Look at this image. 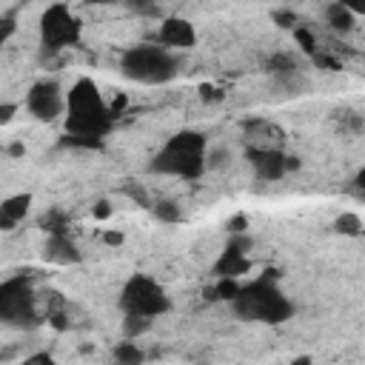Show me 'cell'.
<instances>
[{
    "label": "cell",
    "mask_w": 365,
    "mask_h": 365,
    "mask_svg": "<svg viewBox=\"0 0 365 365\" xmlns=\"http://www.w3.org/2000/svg\"><path fill=\"white\" fill-rule=\"evenodd\" d=\"M206 137L200 131L183 129L177 134H171L168 143L155 155V160L148 163L151 175H171L183 180H197L203 177L206 168Z\"/></svg>",
    "instance_id": "6da1fadb"
},
{
    "label": "cell",
    "mask_w": 365,
    "mask_h": 365,
    "mask_svg": "<svg viewBox=\"0 0 365 365\" xmlns=\"http://www.w3.org/2000/svg\"><path fill=\"white\" fill-rule=\"evenodd\" d=\"M232 309L240 320L248 322H268V325H280L285 320H291L294 305L280 288L277 280L257 277L252 285H243L237 300H232Z\"/></svg>",
    "instance_id": "7a4b0ae2"
},
{
    "label": "cell",
    "mask_w": 365,
    "mask_h": 365,
    "mask_svg": "<svg viewBox=\"0 0 365 365\" xmlns=\"http://www.w3.org/2000/svg\"><path fill=\"white\" fill-rule=\"evenodd\" d=\"M66 134H91V137H106L114 118L109 106L100 98V89L94 86L89 78H80L69 89L66 98Z\"/></svg>",
    "instance_id": "3957f363"
},
{
    "label": "cell",
    "mask_w": 365,
    "mask_h": 365,
    "mask_svg": "<svg viewBox=\"0 0 365 365\" xmlns=\"http://www.w3.org/2000/svg\"><path fill=\"white\" fill-rule=\"evenodd\" d=\"M120 69L129 80H137L146 86H160L168 83L177 74V57L166 46H131L120 57Z\"/></svg>",
    "instance_id": "277c9868"
},
{
    "label": "cell",
    "mask_w": 365,
    "mask_h": 365,
    "mask_svg": "<svg viewBox=\"0 0 365 365\" xmlns=\"http://www.w3.org/2000/svg\"><path fill=\"white\" fill-rule=\"evenodd\" d=\"M0 320L14 329L41 325V314L34 309V291L26 277H12L0 285Z\"/></svg>",
    "instance_id": "5b68a950"
},
{
    "label": "cell",
    "mask_w": 365,
    "mask_h": 365,
    "mask_svg": "<svg viewBox=\"0 0 365 365\" xmlns=\"http://www.w3.org/2000/svg\"><path fill=\"white\" fill-rule=\"evenodd\" d=\"M120 309L140 311L148 317H163L171 309V300L157 280H151L146 274H134L120 291Z\"/></svg>",
    "instance_id": "8992f818"
},
{
    "label": "cell",
    "mask_w": 365,
    "mask_h": 365,
    "mask_svg": "<svg viewBox=\"0 0 365 365\" xmlns=\"http://www.w3.org/2000/svg\"><path fill=\"white\" fill-rule=\"evenodd\" d=\"M41 41L46 52H60L66 46H78L80 21L63 3H54L41 14Z\"/></svg>",
    "instance_id": "52a82bcc"
},
{
    "label": "cell",
    "mask_w": 365,
    "mask_h": 365,
    "mask_svg": "<svg viewBox=\"0 0 365 365\" xmlns=\"http://www.w3.org/2000/svg\"><path fill=\"white\" fill-rule=\"evenodd\" d=\"M26 109H29L32 118L41 120V123L57 120L66 109V98L60 91V83L57 80H37L26 94Z\"/></svg>",
    "instance_id": "ba28073f"
},
{
    "label": "cell",
    "mask_w": 365,
    "mask_h": 365,
    "mask_svg": "<svg viewBox=\"0 0 365 365\" xmlns=\"http://www.w3.org/2000/svg\"><path fill=\"white\" fill-rule=\"evenodd\" d=\"M245 160L252 163L254 175L265 183H274V180H283L288 171H285V155L280 148H260V146H252L245 148Z\"/></svg>",
    "instance_id": "9c48e42d"
},
{
    "label": "cell",
    "mask_w": 365,
    "mask_h": 365,
    "mask_svg": "<svg viewBox=\"0 0 365 365\" xmlns=\"http://www.w3.org/2000/svg\"><path fill=\"white\" fill-rule=\"evenodd\" d=\"M157 41L166 49H183L186 52V49H191L197 43V32L186 17H166V21L160 23Z\"/></svg>",
    "instance_id": "30bf717a"
},
{
    "label": "cell",
    "mask_w": 365,
    "mask_h": 365,
    "mask_svg": "<svg viewBox=\"0 0 365 365\" xmlns=\"http://www.w3.org/2000/svg\"><path fill=\"white\" fill-rule=\"evenodd\" d=\"M245 272H252V260L245 257V252L240 245H234L232 240H228L223 254L214 260V265H211V274L214 277H240Z\"/></svg>",
    "instance_id": "8fae6325"
},
{
    "label": "cell",
    "mask_w": 365,
    "mask_h": 365,
    "mask_svg": "<svg viewBox=\"0 0 365 365\" xmlns=\"http://www.w3.org/2000/svg\"><path fill=\"white\" fill-rule=\"evenodd\" d=\"M43 257L49 263H57V265H74V263L83 260L78 243H74L69 234H49V240L43 245Z\"/></svg>",
    "instance_id": "7c38bea8"
},
{
    "label": "cell",
    "mask_w": 365,
    "mask_h": 365,
    "mask_svg": "<svg viewBox=\"0 0 365 365\" xmlns=\"http://www.w3.org/2000/svg\"><path fill=\"white\" fill-rule=\"evenodd\" d=\"M32 200H34L32 195H12V197H6L3 206H0V228H3V232H12V228L29 214Z\"/></svg>",
    "instance_id": "4fadbf2b"
},
{
    "label": "cell",
    "mask_w": 365,
    "mask_h": 365,
    "mask_svg": "<svg viewBox=\"0 0 365 365\" xmlns=\"http://www.w3.org/2000/svg\"><path fill=\"white\" fill-rule=\"evenodd\" d=\"M151 325H155V317L140 314V311H126V317H123V337L126 340H140L143 334L151 331Z\"/></svg>",
    "instance_id": "5bb4252c"
},
{
    "label": "cell",
    "mask_w": 365,
    "mask_h": 365,
    "mask_svg": "<svg viewBox=\"0 0 365 365\" xmlns=\"http://www.w3.org/2000/svg\"><path fill=\"white\" fill-rule=\"evenodd\" d=\"M354 17H357V14L345 9L340 0L325 9V21H329V26H331L334 32H340V34H349V32L354 29Z\"/></svg>",
    "instance_id": "9a60e30c"
},
{
    "label": "cell",
    "mask_w": 365,
    "mask_h": 365,
    "mask_svg": "<svg viewBox=\"0 0 365 365\" xmlns=\"http://www.w3.org/2000/svg\"><path fill=\"white\" fill-rule=\"evenodd\" d=\"M37 225H41L46 234H69V214L63 208H49L46 214L37 220Z\"/></svg>",
    "instance_id": "2e32d148"
},
{
    "label": "cell",
    "mask_w": 365,
    "mask_h": 365,
    "mask_svg": "<svg viewBox=\"0 0 365 365\" xmlns=\"http://www.w3.org/2000/svg\"><path fill=\"white\" fill-rule=\"evenodd\" d=\"M151 214H155V220L160 223H180L183 220V208L177 200H168V197H160L151 203Z\"/></svg>",
    "instance_id": "e0dca14e"
},
{
    "label": "cell",
    "mask_w": 365,
    "mask_h": 365,
    "mask_svg": "<svg viewBox=\"0 0 365 365\" xmlns=\"http://www.w3.org/2000/svg\"><path fill=\"white\" fill-rule=\"evenodd\" d=\"M334 232L342 237H360L362 234V220L354 211H342V214L334 220Z\"/></svg>",
    "instance_id": "ac0fdd59"
},
{
    "label": "cell",
    "mask_w": 365,
    "mask_h": 365,
    "mask_svg": "<svg viewBox=\"0 0 365 365\" xmlns=\"http://www.w3.org/2000/svg\"><path fill=\"white\" fill-rule=\"evenodd\" d=\"M114 360L123 362V365H137L146 360V354L137 349V342H120L118 349H114Z\"/></svg>",
    "instance_id": "d6986e66"
},
{
    "label": "cell",
    "mask_w": 365,
    "mask_h": 365,
    "mask_svg": "<svg viewBox=\"0 0 365 365\" xmlns=\"http://www.w3.org/2000/svg\"><path fill=\"white\" fill-rule=\"evenodd\" d=\"M214 288H217V300L232 302V300H237V294H240V288H243V285L237 283V277H217Z\"/></svg>",
    "instance_id": "ffe728a7"
},
{
    "label": "cell",
    "mask_w": 365,
    "mask_h": 365,
    "mask_svg": "<svg viewBox=\"0 0 365 365\" xmlns=\"http://www.w3.org/2000/svg\"><path fill=\"white\" fill-rule=\"evenodd\" d=\"M60 143L69 148H100L103 137H91V134H66Z\"/></svg>",
    "instance_id": "44dd1931"
},
{
    "label": "cell",
    "mask_w": 365,
    "mask_h": 365,
    "mask_svg": "<svg viewBox=\"0 0 365 365\" xmlns=\"http://www.w3.org/2000/svg\"><path fill=\"white\" fill-rule=\"evenodd\" d=\"M294 41H297L300 52H305L309 57L317 54V37H314L309 29H305V26H297V29H294Z\"/></svg>",
    "instance_id": "7402d4cb"
},
{
    "label": "cell",
    "mask_w": 365,
    "mask_h": 365,
    "mask_svg": "<svg viewBox=\"0 0 365 365\" xmlns=\"http://www.w3.org/2000/svg\"><path fill=\"white\" fill-rule=\"evenodd\" d=\"M123 195H126L129 200H134L137 206H143V208H151V200H148V195H146V188L137 186L134 180H126V183H123Z\"/></svg>",
    "instance_id": "603a6c76"
},
{
    "label": "cell",
    "mask_w": 365,
    "mask_h": 365,
    "mask_svg": "<svg viewBox=\"0 0 365 365\" xmlns=\"http://www.w3.org/2000/svg\"><path fill=\"white\" fill-rule=\"evenodd\" d=\"M118 3H123L126 9L137 12V14H157V3H155V0H118Z\"/></svg>",
    "instance_id": "cb8c5ba5"
},
{
    "label": "cell",
    "mask_w": 365,
    "mask_h": 365,
    "mask_svg": "<svg viewBox=\"0 0 365 365\" xmlns=\"http://www.w3.org/2000/svg\"><path fill=\"white\" fill-rule=\"evenodd\" d=\"M337 120H340V126L351 129V131H362L365 129V120L354 111H337Z\"/></svg>",
    "instance_id": "d4e9b609"
},
{
    "label": "cell",
    "mask_w": 365,
    "mask_h": 365,
    "mask_svg": "<svg viewBox=\"0 0 365 365\" xmlns=\"http://www.w3.org/2000/svg\"><path fill=\"white\" fill-rule=\"evenodd\" d=\"M272 21L280 26V29H297V14L294 12H283V9H277L274 14H272Z\"/></svg>",
    "instance_id": "484cf974"
},
{
    "label": "cell",
    "mask_w": 365,
    "mask_h": 365,
    "mask_svg": "<svg viewBox=\"0 0 365 365\" xmlns=\"http://www.w3.org/2000/svg\"><path fill=\"white\" fill-rule=\"evenodd\" d=\"M225 160H228V151H225V148L206 151V168H220Z\"/></svg>",
    "instance_id": "4316f807"
},
{
    "label": "cell",
    "mask_w": 365,
    "mask_h": 365,
    "mask_svg": "<svg viewBox=\"0 0 365 365\" xmlns=\"http://www.w3.org/2000/svg\"><path fill=\"white\" fill-rule=\"evenodd\" d=\"M228 234H243L245 232V228H248V217L245 214H234L232 220H228Z\"/></svg>",
    "instance_id": "83f0119b"
},
{
    "label": "cell",
    "mask_w": 365,
    "mask_h": 365,
    "mask_svg": "<svg viewBox=\"0 0 365 365\" xmlns=\"http://www.w3.org/2000/svg\"><path fill=\"white\" fill-rule=\"evenodd\" d=\"M111 211H114V208H111L109 200H98V203H94V208H91V214L98 217V220H109V217H111Z\"/></svg>",
    "instance_id": "f1b7e54d"
},
{
    "label": "cell",
    "mask_w": 365,
    "mask_h": 365,
    "mask_svg": "<svg viewBox=\"0 0 365 365\" xmlns=\"http://www.w3.org/2000/svg\"><path fill=\"white\" fill-rule=\"evenodd\" d=\"M17 111V103H0V126H9Z\"/></svg>",
    "instance_id": "f546056e"
},
{
    "label": "cell",
    "mask_w": 365,
    "mask_h": 365,
    "mask_svg": "<svg viewBox=\"0 0 365 365\" xmlns=\"http://www.w3.org/2000/svg\"><path fill=\"white\" fill-rule=\"evenodd\" d=\"M314 63H317V66H322V69H329V71H337V69H340V63L334 60V57L322 54V52H317V54H314Z\"/></svg>",
    "instance_id": "4dcf8cb0"
},
{
    "label": "cell",
    "mask_w": 365,
    "mask_h": 365,
    "mask_svg": "<svg viewBox=\"0 0 365 365\" xmlns=\"http://www.w3.org/2000/svg\"><path fill=\"white\" fill-rule=\"evenodd\" d=\"M351 188H354V195H357V197L365 200V166L357 171V177H354V186H351Z\"/></svg>",
    "instance_id": "1f68e13d"
},
{
    "label": "cell",
    "mask_w": 365,
    "mask_h": 365,
    "mask_svg": "<svg viewBox=\"0 0 365 365\" xmlns=\"http://www.w3.org/2000/svg\"><path fill=\"white\" fill-rule=\"evenodd\" d=\"M200 98H203V100H214V103H217V100H223V91H220V89H214V86H203V89H200Z\"/></svg>",
    "instance_id": "d6a6232c"
},
{
    "label": "cell",
    "mask_w": 365,
    "mask_h": 365,
    "mask_svg": "<svg viewBox=\"0 0 365 365\" xmlns=\"http://www.w3.org/2000/svg\"><path fill=\"white\" fill-rule=\"evenodd\" d=\"M340 3L354 14H365V0H340Z\"/></svg>",
    "instance_id": "836d02e7"
},
{
    "label": "cell",
    "mask_w": 365,
    "mask_h": 365,
    "mask_svg": "<svg viewBox=\"0 0 365 365\" xmlns=\"http://www.w3.org/2000/svg\"><path fill=\"white\" fill-rule=\"evenodd\" d=\"M12 34H14V12H9L3 17V34H0V37H3V41H9Z\"/></svg>",
    "instance_id": "e575fe53"
},
{
    "label": "cell",
    "mask_w": 365,
    "mask_h": 365,
    "mask_svg": "<svg viewBox=\"0 0 365 365\" xmlns=\"http://www.w3.org/2000/svg\"><path fill=\"white\" fill-rule=\"evenodd\" d=\"M123 240H126L123 232H106V234H103V243H106V245H123Z\"/></svg>",
    "instance_id": "d590c367"
},
{
    "label": "cell",
    "mask_w": 365,
    "mask_h": 365,
    "mask_svg": "<svg viewBox=\"0 0 365 365\" xmlns=\"http://www.w3.org/2000/svg\"><path fill=\"white\" fill-rule=\"evenodd\" d=\"M126 103H129V100H126V94H120V98H118V103H111V106H109L111 118H120V111L126 109Z\"/></svg>",
    "instance_id": "8d00e7d4"
},
{
    "label": "cell",
    "mask_w": 365,
    "mask_h": 365,
    "mask_svg": "<svg viewBox=\"0 0 365 365\" xmlns=\"http://www.w3.org/2000/svg\"><path fill=\"white\" fill-rule=\"evenodd\" d=\"M49 320H52V325H54V329H60V331H63V329H69V320H66V314H57V311H54V314H49Z\"/></svg>",
    "instance_id": "74e56055"
},
{
    "label": "cell",
    "mask_w": 365,
    "mask_h": 365,
    "mask_svg": "<svg viewBox=\"0 0 365 365\" xmlns=\"http://www.w3.org/2000/svg\"><path fill=\"white\" fill-rule=\"evenodd\" d=\"M26 362H29V365H34V362H41V365H52V362H54V357H52V354H32Z\"/></svg>",
    "instance_id": "f35d334b"
},
{
    "label": "cell",
    "mask_w": 365,
    "mask_h": 365,
    "mask_svg": "<svg viewBox=\"0 0 365 365\" xmlns=\"http://www.w3.org/2000/svg\"><path fill=\"white\" fill-rule=\"evenodd\" d=\"M6 155H12V157H23V155H26V146H23V143H12V146H6Z\"/></svg>",
    "instance_id": "ab89813d"
},
{
    "label": "cell",
    "mask_w": 365,
    "mask_h": 365,
    "mask_svg": "<svg viewBox=\"0 0 365 365\" xmlns=\"http://www.w3.org/2000/svg\"><path fill=\"white\" fill-rule=\"evenodd\" d=\"M302 166V160L300 157H294V155H285V171H297Z\"/></svg>",
    "instance_id": "60d3db41"
},
{
    "label": "cell",
    "mask_w": 365,
    "mask_h": 365,
    "mask_svg": "<svg viewBox=\"0 0 365 365\" xmlns=\"http://www.w3.org/2000/svg\"><path fill=\"white\" fill-rule=\"evenodd\" d=\"M89 3H94V6H111V3H118V0H89Z\"/></svg>",
    "instance_id": "b9f144b4"
},
{
    "label": "cell",
    "mask_w": 365,
    "mask_h": 365,
    "mask_svg": "<svg viewBox=\"0 0 365 365\" xmlns=\"http://www.w3.org/2000/svg\"><path fill=\"white\" fill-rule=\"evenodd\" d=\"M155 3H163V0H155Z\"/></svg>",
    "instance_id": "7bdbcfd3"
}]
</instances>
